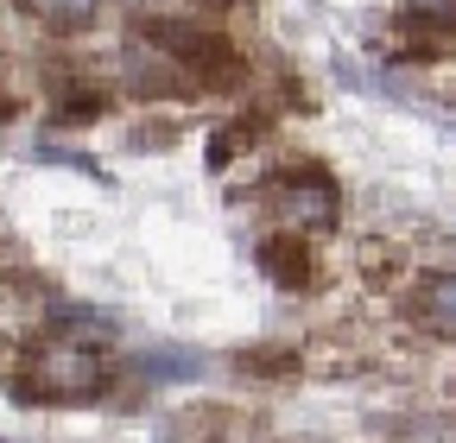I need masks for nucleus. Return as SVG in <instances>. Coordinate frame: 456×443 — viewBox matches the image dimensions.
I'll return each instance as SVG.
<instances>
[{"label":"nucleus","instance_id":"obj_1","mask_svg":"<svg viewBox=\"0 0 456 443\" xmlns=\"http://www.w3.org/2000/svg\"><path fill=\"white\" fill-rule=\"evenodd\" d=\"M108 374H114L108 355L77 336V342H51V349L32 355L26 393H38V406H89V399L108 393Z\"/></svg>","mask_w":456,"mask_h":443},{"label":"nucleus","instance_id":"obj_2","mask_svg":"<svg viewBox=\"0 0 456 443\" xmlns=\"http://www.w3.org/2000/svg\"><path fill=\"white\" fill-rule=\"evenodd\" d=\"M140 38H152L165 58H171V70H178L184 83H197V89H235V83L248 77L241 51L228 44V38H216V32H191V26H171V20H146Z\"/></svg>","mask_w":456,"mask_h":443},{"label":"nucleus","instance_id":"obj_3","mask_svg":"<svg viewBox=\"0 0 456 443\" xmlns=\"http://www.w3.org/2000/svg\"><path fill=\"white\" fill-rule=\"evenodd\" d=\"M273 203H279V215L292 222V229H330L336 222V184L323 178V172H292L279 190H273Z\"/></svg>","mask_w":456,"mask_h":443},{"label":"nucleus","instance_id":"obj_4","mask_svg":"<svg viewBox=\"0 0 456 443\" xmlns=\"http://www.w3.org/2000/svg\"><path fill=\"white\" fill-rule=\"evenodd\" d=\"M412 323L431 329V336H456V272H425L406 298Z\"/></svg>","mask_w":456,"mask_h":443},{"label":"nucleus","instance_id":"obj_5","mask_svg":"<svg viewBox=\"0 0 456 443\" xmlns=\"http://www.w3.org/2000/svg\"><path fill=\"white\" fill-rule=\"evenodd\" d=\"M260 266H266L273 286H292V292L311 286V254H305V241H292V235H266V241H260Z\"/></svg>","mask_w":456,"mask_h":443},{"label":"nucleus","instance_id":"obj_6","mask_svg":"<svg viewBox=\"0 0 456 443\" xmlns=\"http://www.w3.org/2000/svg\"><path fill=\"white\" fill-rule=\"evenodd\" d=\"M399 20L419 38H456V0H399Z\"/></svg>","mask_w":456,"mask_h":443},{"label":"nucleus","instance_id":"obj_7","mask_svg":"<svg viewBox=\"0 0 456 443\" xmlns=\"http://www.w3.org/2000/svg\"><path fill=\"white\" fill-rule=\"evenodd\" d=\"M20 7L32 20H45L51 32H83L95 13H102V0H20Z\"/></svg>","mask_w":456,"mask_h":443},{"label":"nucleus","instance_id":"obj_8","mask_svg":"<svg viewBox=\"0 0 456 443\" xmlns=\"http://www.w3.org/2000/svg\"><path fill=\"white\" fill-rule=\"evenodd\" d=\"M51 323H57V329H114V317H102V310H77V304H51Z\"/></svg>","mask_w":456,"mask_h":443},{"label":"nucleus","instance_id":"obj_9","mask_svg":"<svg viewBox=\"0 0 456 443\" xmlns=\"http://www.w3.org/2000/svg\"><path fill=\"white\" fill-rule=\"evenodd\" d=\"M399 437H456V418H406V424H387Z\"/></svg>","mask_w":456,"mask_h":443},{"label":"nucleus","instance_id":"obj_10","mask_svg":"<svg viewBox=\"0 0 456 443\" xmlns=\"http://www.w3.org/2000/svg\"><path fill=\"white\" fill-rule=\"evenodd\" d=\"M254 133H260L254 121H241V127H222V133H216V165H222L228 152H248V140H254Z\"/></svg>","mask_w":456,"mask_h":443},{"label":"nucleus","instance_id":"obj_11","mask_svg":"<svg viewBox=\"0 0 456 443\" xmlns=\"http://www.w3.org/2000/svg\"><path fill=\"white\" fill-rule=\"evenodd\" d=\"M241 367H248V374H292L298 361H292V355H241Z\"/></svg>","mask_w":456,"mask_h":443},{"label":"nucleus","instance_id":"obj_12","mask_svg":"<svg viewBox=\"0 0 456 443\" xmlns=\"http://www.w3.org/2000/svg\"><path fill=\"white\" fill-rule=\"evenodd\" d=\"M197 7H209V13H216V7H235V0H197Z\"/></svg>","mask_w":456,"mask_h":443}]
</instances>
